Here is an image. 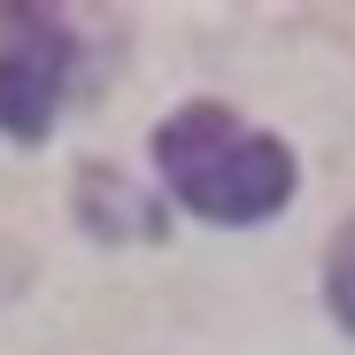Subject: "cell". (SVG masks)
<instances>
[{
  "label": "cell",
  "mask_w": 355,
  "mask_h": 355,
  "mask_svg": "<svg viewBox=\"0 0 355 355\" xmlns=\"http://www.w3.org/2000/svg\"><path fill=\"white\" fill-rule=\"evenodd\" d=\"M155 170L178 209H193L209 224H270L293 186H302V162L286 139L240 124L224 101H186L155 124Z\"/></svg>",
  "instance_id": "cell-1"
},
{
  "label": "cell",
  "mask_w": 355,
  "mask_h": 355,
  "mask_svg": "<svg viewBox=\"0 0 355 355\" xmlns=\"http://www.w3.org/2000/svg\"><path fill=\"white\" fill-rule=\"evenodd\" d=\"M85 62V39L62 8H39V0H8L0 8V139L39 147L62 116L70 85Z\"/></svg>",
  "instance_id": "cell-2"
},
{
  "label": "cell",
  "mask_w": 355,
  "mask_h": 355,
  "mask_svg": "<svg viewBox=\"0 0 355 355\" xmlns=\"http://www.w3.org/2000/svg\"><path fill=\"white\" fill-rule=\"evenodd\" d=\"M78 224L93 232V240H162V209L132 186L124 170H78Z\"/></svg>",
  "instance_id": "cell-3"
},
{
  "label": "cell",
  "mask_w": 355,
  "mask_h": 355,
  "mask_svg": "<svg viewBox=\"0 0 355 355\" xmlns=\"http://www.w3.org/2000/svg\"><path fill=\"white\" fill-rule=\"evenodd\" d=\"M324 309H332V324L355 332V216L332 232V248H324Z\"/></svg>",
  "instance_id": "cell-4"
}]
</instances>
